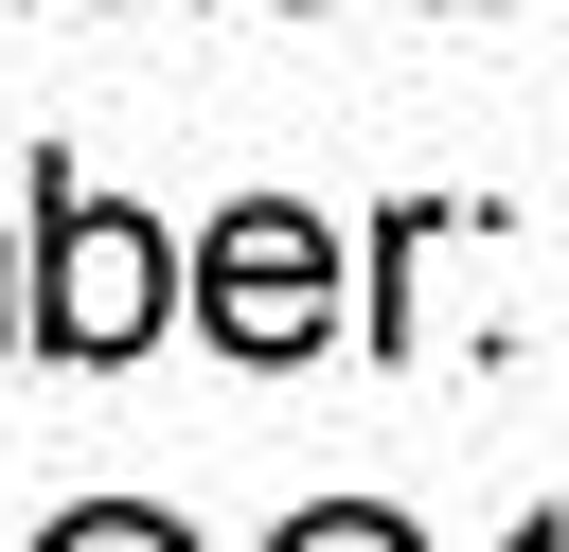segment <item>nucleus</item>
<instances>
[{"label": "nucleus", "instance_id": "20e7f679", "mask_svg": "<svg viewBox=\"0 0 569 552\" xmlns=\"http://www.w3.org/2000/svg\"><path fill=\"white\" fill-rule=\"evenodd\" d=\"M36 552H196V534H178V516H142V499H89V516H53Z\"/></svg>", "mask_w": 569, "mask_h": 552}, {"label": "nucleus", "instance_id": "f03ea898", "mask_svg": "<svg viewBox=\"0 0 569 552\" xmlns=\"http://www.w3.org/2000/svg\"><path fill=\"white\" fill-rule=\"evenodd\" d=\"M196 321H213L231 356H320V338H338V231H320L302 196H231L213 249H196Z\"/></svg>", "mask_w": 569, "mask_h": 552}, {"label": "nucleus", "instance_id": "7ed1b4c3", "mask_svg": "<svg viewBox=\"0 0 569 552\" xmlns=\"http://www.w3.org/2000/svg\"><path fill=\"white\" fill-rule=\"evenodd\" d=\"M267 552H427V534H409V516H373V499H320V516H284Z\"/></svg>", "mask_w": 569, "mask_h": 552}, {"label": "nucleus", "instance_id": "f257e3e1", "mask_svg": "<svg viewBox=\"0 0 569 552\" xmlns=\"http://www.w3.org/2000/svg\"><path fill=\"white\" fill-rule=\"evenodd\" d=\"M160 321H178L160 214H124V196H89V178H36V321H18V338H53V356H142Z\"/></svg>", "mask_w": 569, "mask_h": 552}]
</instances>
